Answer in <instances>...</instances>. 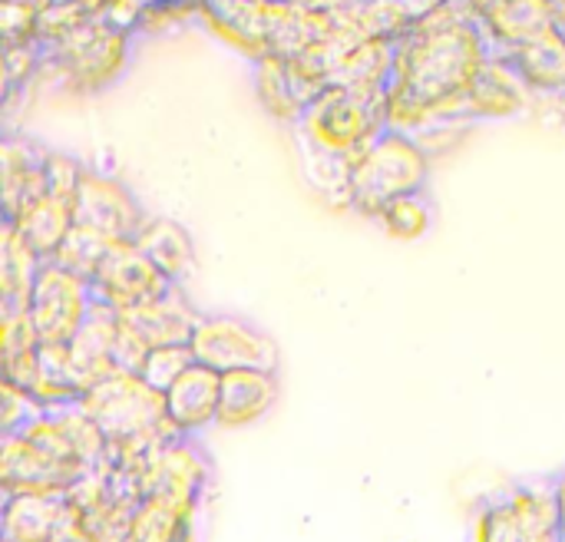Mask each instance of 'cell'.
Returning a JSON list of instances; mask_svg holds the SVG:
<instances>
[{
	"mask_svg": "<svg viewBox=\"0 0 565 542\" xmlns=\"http://www.w3.org/2000/svg\"><path fill=\"white\" fill-rule=\"evenodd\" d=\"M189 348L199 364L218 374L248 371V368L278 371V361H281L275 338L255 321L238 318V315H202L192 331Z\"/></svg>",
	"mask_w": 565,
	"mask_h": 542,
	"instance_id": "5b68a950",
	"label": "cell"
},
{
	"mask_svg": "<svg viewBox=\"0 0 565 542\" xmlns=\"http://www.w3.org/2000/svg\"><path fill=\"white\" fill-rule=\"evenodd\" d=\"M199 520L202 507H182L159 497H146L136 507L122 542H199Z\"/></svg>",
	"mask_w": 565,
	"mask_h": 542,
	"instance_id": "7402d4cb",
	"label": "cell"
},
{
	"mask_svg": "<svg viewBox=\"0 0 565 542\" xmlns=\"http://www.w3.org/2000/svg\"><path fill=\"white\" fill-rule=\"evenodd\" d=\"M523 83L533 89L536 99H563L565 96V33L553 23L540 30L536 36L516 43L513 50L503 53Z\"/></svg>",
	"mask_w": 565,
	"mask_h": 542,
	"instance_id": "e0dca14e",
	"label": "cell"
},
{
	"mask_svg": "<svg viewBox=\"0 0 565 542\" xmlns=\"http://www.w3.org/2000/svg\"><path fill=\"white\" fill-rule=\"evenodd\" d=\"M66 513V493H3L0 540L50 542Z\"/></svg>",
	"mask_w": 565,
	"mask_h": 542,
	"instance_id": "ffe728a7",
	"label": "cell"
},
{
	"mask_svg": "<svg viewBox=\"0 0 565 542\" xmlns=\"http://www.w3.org/2000/svg\"><path fill=\"white\" fill-rule=\"evenodd\" d=\"M0 542H7V540H0Z\"/></svg>",
	"mask_w": 565,
	"mask_h": 542,
	"instance_id": "8d00e7d4",
	"label": "cell"
},
{
	"mask_svg": "<svg viewBox=\"0 0 565 542\" xmlns=\"http://www.w3.org/2000/svg\"><path fill=\"white\" fill-rule=\"evenodd\" d=\"M116 338H119V311L96 301L86 325L70 341V358H73V371H76L83 394L96 381H103L106 374H113L119 368L116 364Z\"/></svg>",
	"mask_w": 565,
	"mask_h": 542,
	"instance_id": "d6986e66",
	"label": "cell"
},
{
	"mask_svg": "<svg viewBox=\"0 0 565 542\" xmlns=\"http://www.w3.org/2000/svg\"><path fill=\"white\" fill-rule=\"evenodd\" d=\"M175 281L162 275V268L136 245V242H116L103 265L93 275V295L113 311H132L159 295H166Z\"/></svg>",
	"mask_w": 565,
	"mask_h": 542,
	"instance_id": "30bf717a",
	"label": "cell"
},
{
	"mask_svg": "<svg viewBox=\"0 0 565 542\" xmlns=\"http://www.w3.org/2000/svg\"><path fill=\"white\" fill-rule=\"evenodd\" d=\"M126 56H129V33L109 26L99 17L86 20L76 33H70L63 43L46 50V63H53L60 76L79 93H96L109 86L122 73Z\"/></svg>",
	"mask_w": 565,
	"mask_h": 542,
	"instance_id": "52a82bcc",
	"label": "cell"
},
{
	"mask_svg": "<svg viewBox=\"0 0 565 542\" xmlns=\"http://www.w3.org/2000/svg\"><path fill=\"white\" fill-rule=\"evenodd\" d=\"M553 483H556V503H559V520H563V536H565V470L553 477Z\"/></svg>",
	"mask_w": 565,
	"mask_h": 542,
	"instance_id": "d6a6232c",
	"label": "cell"
},
{
	"mask_svg": "<svg viewBox=\"0 0 565 542\" xmlns=\"http://www.w3.org/2000/svg\"><path fill=\"white\" fill-rule=\"evenodd\" d=\"M281 397L278 371H228L222 374V404H218V427L238 431L258 424L265 414L275 411Z\"/></svg>",
	"mask_w": 565,
	"mask_h": 542,
	"instance_id": "ac0fdd59",
	"label": "cell"
},
{
	"mask_svg": "<svg viewBox=\"0 0 565 542\" xmlns=\"http://www.w3.org/2000/svg\"><path fill=\"white\" fill-rule=\"evenodd\" d=\"M89 166H83L76 156L70 152H60V149H43V179H46V195H56V199H66L73 202L79 185H83V176H86Z\"/></svg>",
	"mask_w": 565,
	"mask_h": 542,
	"instance_id": "f546056e",
	"label": "cell"
},
{
	"mask_svg": "<svg viewBox=\"0 0 565 542\" xmlns=\"http://www.w3.org/2000/svg\"><path fill=\"white\" fill-rule=\"evenodd\" d=\"M122 318L149 348H162V344H189L202 311L192 305V298L185 295L182 285H172L166 295L139 305L132 311H122Z\"/></svg>",
	"mask_w": 565,
	"mask_h": 542,
	"instance_id": "9a60e30c",
	"label": "cell"
},
{
	"mask_svg": "<svg viewBox=\"0 0 565 542\" xmlns=\"http://www.w3.org/2000/svg\"><path fill=\"white\" fill-rule=\"evenodd\" d=\"M79 474L23 434H0V493H66Z\"/></svg>",
	"mask_w": 565,
	"mask_h": 542,
	"instance_id": "8fae6325",
	"label": "cell"
},
{
	"mask_svg": "<svg viewBox=\"0 0 565 542\" xmlns=\"http://www.w3.org/2000/svg\"><path fill=\"white\" fill-rule=\"evenodd\" d=\"M83 411L103 427L109 444L126 440H159L179 434L166 417V394L156 391L139 371L116 368L96 381L83 397Z\"/></svg>",
	"mask_w": 565,
	"mask_h": 542,
	"instance_id": "277c9868",
	"label": "cell"
},
{
	"mask_svg": "<svg viewBox=\"0 0 565 542\" xmlns=\"http://www.w3.org/2000/svg\"><path fill=\"white\" fill-rule=\"evenodd\" d=\"M113 245H116L113 238H106V235H99V232H93V229H86V225H73L70 238L63 242V248L56 252L53 262H60V265H66L70 272H76V275H83V278L93 281L96 268L103 265V258L109 255Z\"/></svg>",
	"mask_w": 565,
	"mask_h": 542,
	"instance_id": "4316f807",
	"label": "cell"
},
{
	"mask_svg": "<svg viewBox=\"0 0 565 542\" xmlns=\"http://www.w3.org/2000/svg\"><path fill=\"white\" fill-rule=\"evenodd\" d=\"M473 542H526L523 540V530L507 503V497H493L487 500L480 510H477V520H473Z\"/></svg>",
	"mask_w": 565,
	"mask_h": 542,
	"instance_id": "f1b7e54d",
	"label": "cell"
},
{
	"mask_svg": "<svg viewBox=\"0 0 565 542\" xmlns=\"http://www.w3.org/2000/svg\"><path fill=\"white\" fill-rule=\"evenodd\" d=\"M139 487L142 500L159 497L182 507H205L212 490V460L199 437L175 434L156 444L139 467Z\"/></svg>",
	"mask_w": 565,
	"mask_h": 542,
	"instance_id": "8992f818",
	"label": "cell"
},
{
	"mask_svg": "<svg viewBox=\"0 0 565 542\" xmlns=\"http://www.w3.org/2000/svg\"><path fill=\"white\" fill-rule=\"evenodd\" d=\"M467 7L497 53H507L556 23L553 0H467Z\"/></svg>",
	"mask_w": 565,
	"mask_h": 542,
	"instance_id": "5bb4252c",
	"label": "cell"
},
{
	"mask_svg": "<svg viewBox=\"0 0 565 542\" xmlns=\"http://www.w3.org/2000/svg\"><path fill=\"white\" fill-rule=\"evenodd\" d=\"M536 103L533 89L523 83L516 66L503 56L493 53L487 66L477 73L470 93H467V116L473 123H490V119H516L530 113Z\"/></svg>",
	"mask_w": 565,
	"mask_h": 542,
	"instance_id": "7c38bea8",
	"label": "cell"
},
{
	"mask_svg": "<svg viewBox=\"0 0 565 542\" xmlns=\"http://www.w3.org/2000/svg\"><path fill=\"white\" fill-rule=\"evenodd\" d=\"M218 404L222 374L199 361L166 391V417L185 437H202L209 427H218Z\"/></svg>",
	"mask_w": 565,
	"mask_h": 542,
	"instance_id": "4fadbf2b",
	"label": "cell"
},
{
	"mask_svg": "<svg viewBox=\"0 0 565 542\" xmlns=\"http://www.w3.org/2000/svg\"><path fill=\"white\" fill-rule=\"evenodd\" d=\"M43 407L36 404V397L10 381L0 384V434H20L33 417H40Z\"/></svg>",
	"mask_w": 565,
	"mask_h": 542,
	"instance_id": "4dcf8cb0",
	"label": "cell"
},
{
	"mask_svg": "<svg viewBox=\"0 0 565 542\" xmlns=\"http://www.w3.org/2000/svg\"><path fill=\"white\" fill-rule=\"evenodd\" d=\"M195 364V354L189 344H162V348H152L139 368V374L156 387V391H169L189 368Z\"/></svg>",
	"mask_w": 565,
	"mask_h": 542,
	"instance_id": "83f0119b",
	"label": "cell"
},
{
	"mask_svg": "<svg viewBox=\"0 0 565 542\" xmlns=\"http://www.w3.org/2000/svg\"><path fill=\"white\" fill-rule=\"evenodd\" d=\"M76 225H86L113 242H136L149 212L139 205L132 189L103 169H86L83 185L73 199Z\"/></svg>",
	"mask_w": 565,
	"mask_h": 542,
	"instance_id": "9c48e42d",
	"label": "cell"
},
{
	"mask_svg": "<svg viewBox=\"0 0 565 542\" xmlns=\"http://www.w3.org/2000/svg\"><path fill=\"white\" fill-rule=\"evenodd\" d=\"M430 176V152L401 129H384L351 166L344 209L377 219L394 199L424 192Z\"/></svg>",
	"mask_w": 565,
	"mask_h": 542,
	"instance_id": "3957f363",
	"label": "cell"
},
{
	"mask_svg": "<svg viewBox=\"0 0 565 542\" xmlns=\"http://www.w3.org/2000/svg\"><path fill=\"white\" fill-rule=\"evenodd\" d=\"M493 53L467 0L434 7L397 40L394 79L384 99L387 129L420 136L440 123L470 119L467 93Z\"/></svg>",
	"mask_w": 565,
	"mask_h": 542,
	"instance_id": "6da1fadb",
	"label": "cell"
},
{
	"mask_svg": "<svg viewBox=\"0 0 565 542\" xmlns=\"http://www.w3.org/2000/svg\"><path fill=\"white\" fill-rule=\"evenodd\" d=\"M559 113H563V119H565V96L559 99Z\"/></svg>",
	"mask_w": 565,
	"mask_h": 542,
	"instance_id": "e575fe53",
	"label": "cell"
},
{
	"mask_svg": "<svg viewBox=\"0 0 565 542\" xmlns=\"http://www.w3.org/2000/svg\"><path fill=\"white\" fill-rule=\"evenodd\" d=\"M50 542H96V540H93V533L86 530V523L70 510V513H66V520L60 523V530L53 533V540Z\"/></svg>",
	"mask_w": 565,
	"mask_h": 542,
	"instance_id": "1f68e13d",
	"label": "cell"
},
{
	"mask_svg": "<svg viewBox=\"0 0 565 542\" xmlns=\"http://www.w3.org/2000/svg\"><path fill=\"white\" fill-rule=\"evenodd\" d=\"M503 497H507V503H510V510L523 530V540L563 533L553 480H523V483H513Z\"/></svg>",
	"mask_w": 565,
	"mask_h": 542,
	"instance_id": "d4e9b609",
	"label": "cell"
},
{
	"mask_svg": "<svg viewBox=\"0 0 565 542\" xmlns=\"http://www.w3.org/2000/svg\"><path fill=\"white\" fill-rule=\"evenodd\" d=\"M96 305L93 281L70 272L60 262H43L26 311L43 338V344H70L76 331L86 325L89 311Z\"/></svg>",
	"mask_w": 565,
	"mask_h": 542,
	"instance_id": "ba28073f",
	"label": "cell"
},
{
	"mask_svg": "<svg viewBox=\"0 0 565 542\" xmlns=\"http://www.w3.org/2000/svg\"><path fill=\"white\" fill-rule=\"evenodd\" d=\"M526 542H565L563 533H556V536H540V540H526Z\"/></svg>",
	"mask_w": 565,
	"mask_h": 542,
	"instance_id": "836d02e7",
	"label": "cell"
},
{
	"mask_svg": "<svg viewBox=\"0 0 565 542\" xmlns=\"http://www.w3.org/2000/svg\"><path fill=\"white\" fill-rule=\"evenodd\" d=\"M281 3H301V0H281Z\"/></svg>",
	"mask_w": 565,
	"mask_h": 542,
	"instance_id": "d590c367",
	"label": "cell"
},
{
	"mask_svg": "<svg viewBox=\"0 0 565 542\" xmlns=\"http://www.w3.org/2000/svg\"><path fill=\"white\" fill-rule=\"evenodd\" d=\"M136 245L162 268V275L175 285H185V278L195 268V242L189 229L166 215H149L146 225L136 235Z\"/></svg>",
	"mask_w": 565,
	"mask_h": 542,
	"instance_id": "603a6c76",
	"label": "cell"
},
{
	"mask_svg": "<svg viewBox=\"0 0 565 542\" xmlns=\"http://www.w3.org/2000/svg\"><path fill=\"white\" fill-rule=\"evenodd\" d=\"M40 268H43V258L36 255V248L20 235L13 222H3L0 229V315L26 311Z\"/></svg>",
	"mask_w": 565,
	"mask_h": 542,
	"instance_id": "44dd1931",
	"label": "cell"
},
{
	"mask_svg": "<svg viewBox=\"0 0 565 542\" xmlns=\"http://www.w3.org/2000/svg\"><path fill=\"white\" fill-rule=\"evenodd\" d=\"M46 195L43 179V146L30 139L7 136L0 146V205L3 222H13L26 205Z\"/></svg>",
	"mask_w": 565,
	"mask_h": 542,
	"instance_id": "2e32d148",
	"label": "cell"
},
{
	"mask_svg": "<svg viewBox=\"0 0 565 542\" xmlns=\"http://www.w3.org/2000/svg\"><path fill=\"white\" fill-rule=\"evenodd\" d=\"M13 225L36 248V255L43 262H53L56 252L63 248V242L70 238L73 225H76V212H73V202L56 199V195H43L33 205H26L13 219Z\"/></svg>",
	"mask_w": 565,
	"mask_h": 542,
	"instance_id": "cb8c5ba5",
	"label": "cell"
},
{
	"mask_svg": "<svg viewBox=\"0 0 565 542\" xmlns=\"http://www.w3.org/2000/svg\"><path fill=\"white\" fill-rule=\"evenodd\" d=\"M308 179L334 205L348 199V179L358 156L387 129L384 99L364 96L341 83H328L295 123Z\"/></svg>",
	"mask_w": 565,
	"mask_h": 542,
	"instance_id": "7a4b0ae2",
	"label": "cell"
},
{
	"mask_svg": "<svg viewBox=\"0 0 565 542\" xmlns=\"http://www.w3.org/2000/svg\"><path fill=\"white\" fill-rule=\"evenodd\" d=\"M374 222L397 242H417L434 229V205L427 192H411L394 199Z\"/></svg>",
	"mask_w": 565,
	"mask_h": 542,
	"instance_id": "484cf974",
	"label": "cell"
}]
</instances>
